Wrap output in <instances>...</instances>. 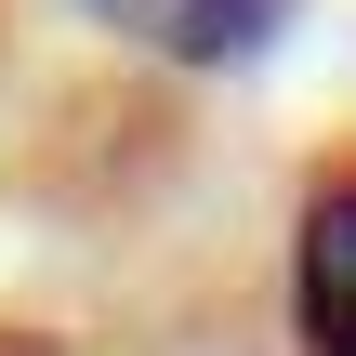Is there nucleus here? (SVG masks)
I'll use <instances>...</instances> for the list:
<instances>
[{
    "label": "nucleus",
    "mask_w": 356,
    "mask_h": 356,
    "mask_svg": "<svg viewBox=\"0 0 356 356\" xmlns=\"http://www.w3.org/2000/svg\"><path fill=\"white\" fill-rule=\"evenodd\" d=\"M119 53H145V66H185V79H225V66H264L291 26H304V0H79Z\"/></svg>",
    "instance_id": "f257e3e1"
},
{
    "label": "nucleus",
    "mask_w": 356,
    "mask_h": 356,
    "mask_svg": "<svg viewBox=\"0 0 356 356\" xmlns=\"http://www.w3.org/2000/svg\"><path fill=\"white\" fill-rule=\"evenodd\" d=\"M0 356H66V343H53V330H0Z\"/></svg>",
    "instance_id": "7ed1b4c3"
},
{
    "label": "nucleus",
    "mask_w": 356,
    "mask_h": 356,
    "mask_svg": "<svg viewBox=\"0 0 356 356\" xmlns=\"http://www.w3.org/2000/svg\"><path fill=\"white\" fill-rule=\"evenodd\" d=\"M291 343L356 356V159H330L291 211Z\"/></svg>",
    "instance_id": "f03ea898"
}]
</instances>
